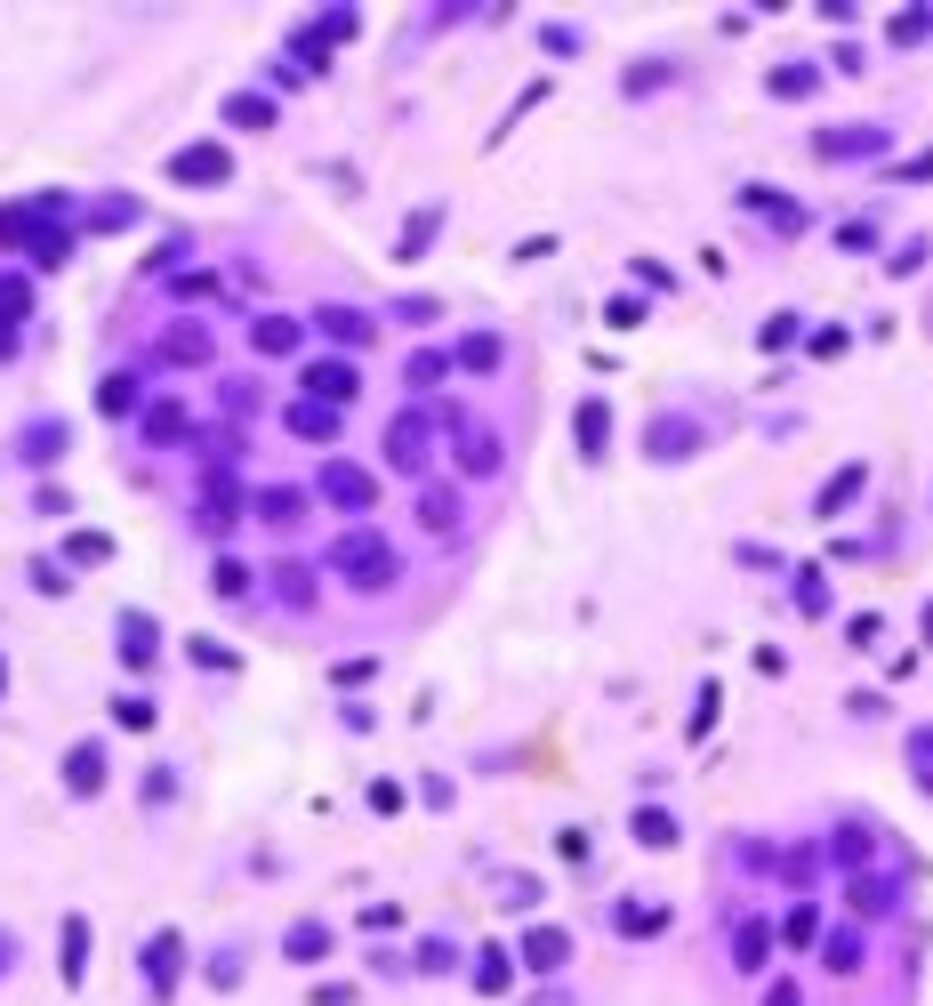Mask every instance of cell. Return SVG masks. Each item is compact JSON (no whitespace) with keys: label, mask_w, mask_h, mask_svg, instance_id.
Here are the masks:
<instances>
[{"label":"cell","mask_w":933,"mask_h":1006,"mask_svg":"<svg viewBox=\"0 0 933 1006\" xmlns=\"http://www.w3.org/2000/svg\"><path fill=\"white\" fill-rule=\"evenodd\" d=\"M330 572L347 580V588H363V596H378V588L403 580V556L378 540L370 524H355V531H338V540H330Z\"/></svg>","instance_id":"1"},{"label":"cell","mask_w":933,"mask_h":1006,"mask_svg":"<svg viewBox=\"0 0 933 1006\" xmlns=\"http://www.w3.org/2000/svg\"><path fill=\"white\" fill-rule=\"evenodd\" d=\"M427 444H435V419H427V411H395V419H387V467L419 476V467H427Z\"/></svg>","instance_id":"2"},{"label":"cell","mask_w":933,"mask_h":1006,"mask_svg":"<svg viewBox=\"0 0 933 1006\" xmlns=\"http://www.w3.org/2000/svg\"><path fill=\"white\" fill-rule=\"evenodd\" d=\"M451 459H459V476H499V435L475 419H451Z\"/></svg>","instance_id":"3"},{"label":"cell","mask_w":933,"mask_h":1006,"mask_svg":"<svg viewBox=\"0 0 933 1006\" xmlns=\"http://www.w3.org/2000/svg\"><path fill=\"white\" fill-rule=\"evenodd\" d=\"M322 499H330V508H347V516H370V499H378V484L363 476V467H355V459H330V467H322Z\"/></svg>","instance_id":"4"},{"label":"cell","mask_w":933,"mask_h":1006,"mask_svg":"<svg viewBox=\"0 0 933 1006\" xmlns=\"http://www.w3.org/2000/svg\"><path fill=\"white\" fill-rule=\"evenodd\" d=\"M813 153H821V161H870V153H885V129H877V121L821 129V138H813Z\"/></svg>","instance_id":"5"},{"label":"cell","mask_w":933,"mask_h":1006,"mask_svg":"<svg viewBox=\"0 0 933 1006\" xmlns=\"http://www.w3.org/2000/svg\"><path fill=\"white\" fill-rule=\"evenodd\" d=\"M169 178H178V186H226L234 178V153L226 146H186V153H169Z\"/></svg>","instance_id":"6"},{"label":"cell","mask_w":933,"mask_h":1006,"mask_svg":"<svg viewBox=\"0 0 933 1006\" xmlns=\"http://www.w3.org/2000/svg\"><path fill=\"white\" fill-rule=\"evenodd\" d=\"M306 395H315V402H338V411H347V402L363 395V371H355V362H306Z\"/></svg>","instance_id":"7"},{"label":"cell","mask_w":933,"mask_h":1006,"mask_svg":"<svg viewBox=\"0 0 933 1006\" xmlns=\"http://www.w3.org/2000/svg\"><path fill=\"white\" fill-rule=\"evenodd\" d=\"M515 958H524L532 975H564V958H572V934H564V926H532L524 943H515Z\"/></svg>","instance_id":"8"},{"label":"cell","mask_w":933,"mask_h":1006,"mask_svg":"<svg viewBox=\"0 0 933 1006\" xmlns=\"http://www.w3.org/2000/svg\"><path fill=\"white\" fill-rule=\"evenodd\" d=\"M644 451H652V459H693V451H701V427L684 419V411H668V419L644 427Z\"/></svg>","instance_id":"9"},{"label":"cell","mask_w":933,"mask_h":1006,"mask_svg":"<svg viewBox=\"0 0 933 1006\" xmlns=\"http://www.w3.org/2000/svg\"><path fill=\"white\" fill-rule=\"evenodd\" d=\"M338 419H347V411H338V402H315V395H298L290 411H282V427H290V435H306V444H330Z\"/></svg>","instance_id":"10"},{"label":"cell","mask_w":933,"mask_h":1006,"mask_svg":"<svg viewBox=\"0 0 933 1006\" xmlns=\"http://www.w3.org/2000/svg\"><path fill=\"white\" fill-rule=\"evenodd\" d=\"M178 966H186V943L161 926L153 943H146V983H153V998H169V990H178Z\"/></svg>","instance_id":"11"},{"label":"cell","mask_w":933,"mask_h":1006,"mask_svg":"<svg viewBox=\"0 0 933 1006\" xmlns=\"http://www.w3.org/2000/svg\"><path fill=\"white\" fill-rule=\"evenodd\" d=\"M113 636H121V668H153V653H161V628H153L146 612H121V620H113Z\"/></svg>","instance_id":"12"},{"label":"cell","mask_w":933,"mask_h":1006,"mask_svg":"<svg viewBox=\"0 0 933 1006\" xmlns=\"http://www.w3.org/2000/svg\"><path fill=\"white\" fill-rule=\"evenodd\" d=\"M186 435H193L186 402H178V395H153V402H146V444H186Z\"/></svg>","instance_id":"13"},{"label":"cell","mask_w":933,"mask_h":1006,"mask_svg":"<svg viewBox=\"0 0 933 1006\" xmlns=\"http://www.w3.org/2000/svg\"><path fill=\"white\" fill-rule=\"evenodd\" d=\"M153 362H210V330H201V322H169Z\"/></svg>","instance_id":"14"},{"label":"cell","mask_w":933,"mask_h":1006,"mask_svg":"<svg viewBox=\"0 0 933 1006\" xmlns=\"http://www.w3.org/2000/svg\"><path fill=\"white\" fill-rule=\"evenodd\" d=\"M17 459H24V467H57V459H64V427H57V419H32V427L17 435Z\"/></svg>","instance_id":"15"},{"label":"cell","mask_w":933,"mask_h":1006,"mask_svg":"<svg viewBox=\"0 0 933 1006\" xmlns=\"http://www.w3.org/2000/svg\"><path fill=\"white\" fill-rule=\"evenodd\" d=\"M741 210H756V218L781 226V233H797V226H805V210H797V201H781L773 186H741Z\"/></svg>","instance_id":"16"},{"label":"cell","mask_w":933,"mask_h":1006,"mask_svg":"<svg viewBox=\"0 0 933 1006\" xmlns=\"http://www.w3.org/2000/svg\"><path fill=\"white\" fill-rule=\"evenodd\" d=\"M765 958H773V926H765V918H741V926H733V966H741V975H756Z\"/></svg>","instance_id":"17"},{"label":"cell","mask_w":933,"mask_h":1006,"mask_svg":"<svg viewBox=\"0 0 933 1006\" xmlns=\"http://www.w3.org/2000/svg\"><path fill=\"white\" fill-rule=\"evenodd\" d=\"M572 435H579V451H587V459H604V451H612V411H604V402H579Z\"/></svg>","instance_id":"18"},{"label":"cell","mask_w":933,"mask_h":1006,"mask_svg":"<svg viewBox=\"0 0 933 1006\" xmlns=\"http://www.w3.org/2000/svg\"><path fill=\"white\" fill-rule=\"evenodd\" d=\"M330 943H338V934H330V926H322V918H298V926H290V943H282V950H290V958H298V966H315V958H330Z\"/></svg>","instance_id":"19"},{"label":"cell","mask_w":933,"mask_h":1006,"mask_svg":"<svg viewBox=\"0 0 933 1006\" xmlns=\"http://www.w3.org/2000/svg\"><path fill=\"white\" fill-rule=\"evenodd\" d=\"M250 347H258V355H298V322H290V315H258V322H250Z\"/></svg>","instance_id":"20"},{"label":"cell","mask_w":933,"mask_h":1006,"mask_svg":"<svg viewBox=\"0 0 933 1006\" xmlns=\"http://www.w3.org/2000/svg\"><path fill=\"white\" fill-rule=\"evenodd\" d=\"M315 322L330 330V339H338V347H370V330H378V322H370V315H355V307H322Z\"/></svg>","instance_id":"21"},{"label":"cell","mask_w":933,"mask_h":1006,"mask_svg":"<svg viewBox=\"0 0 933 1006\" xmlns=\"http://www.w3.org/2000/svg\"><path fill=\"white\" fill-rule=\"evenodd\" d=\"M57 950H64V983L81 990V975H89V918H64V934H57Z\"/></svg>","instance_id":"22"},{"label":"cell","mask_w":933,"mask_h":1006,"mask_svg":"<svg viewBox=\"0 0 933 1006\" xmlns=\"http://www.w3.org/2000/svg\"><path fill=\"white\" fill-rule=\"evenodd\" d=\"M64 781H73V789L89 797L97 781H106V749H97V741H81V749H64Z\"/></svg>","instance_id":"23"},{"label":"cell","mask_w":933,"mask_h":1006,"mask_svg":"<svg viewBox=\"0 0 933 1006\" xmlns=\"http://www.w3.org/2000/svg\"><path fill=\"white\" fill-rule=\"evenodd\" d=\"M765 89H773V97H813V89H821V64H805V57H797V64H773Z\"/></svg>","instance_id":"24"},{"label":"cell","mask_w":933,"mask_h":1006,"mask_svg":"<svg viewBox=\"0 0 933 1006\" xmlns=\"http://www.w3.org/2000/svg\"><path fill=\"white\" fill-rule=\"evenodd\" d=\"M893 902H902V886H893V878H853V910H861V918H885Z\"/></svg>","instance_id":"25"},{"label":"cell","mask_w":933,"mask_h":1006,"mask_svg":"<svg viewBox=\"0 0 933 1006\" xmlns=\"http://www.w3.org/2000/svg\"><path fill=\"white\" fill-rule=\"evenodd\" d=\"M226 121H234V129H274V97H258V89L226 97Z\"/></svg>","instance_id":"26"},{"label":"cell","mask_w":933,"mask_h":1006,"mask_svg":"<svg viewBox=\"0 0 933 1006\" xmlns=\"http://www.w3.org/2000/svg\"><path fill=\"white\" fill-rule=\"evenodd\" d=\"M435 233H443V210H435V201H427V210H419V218H410V226L395 233V258H419V250L435 242Z\"/></svg>","instance_id":"27"},{"label":"cell","mask_w":933,"mask_h":1006,"mask_svg":"<svg viewBox=\"0 0 933 1006\" xmlns=\"http://www.w3.org/2000/svg\"><path fill=\"white\" fill-rule=\"evenodd\" d=\"M507 975H515V958H507L499 943H492V950H475V990H483V998H499V990H507Z\"/></svg>","instance_id":"28"},{"label":"cell","mask_w":933,"mask_h":1006,"mask_svg":"<svg viewBox=\"0 0 933 1006\" xmlns=\"http://www.w3.org/2000/svg\"><path fill=\"white\" fill-rule=\"evenodd\" d=\"M661 926H668L661 902H619V934H628V943H644V934H661Z\"/></svg>","instance_id":"29"},{"label":"cell","mask_w":933,"mask_h":1006,"mask_svg":"<svg viewBox=\"0 0 933 1006\" xmlns=\"http://www.w3.org/2000/svg\"><path fill=\"white\" fill-rule=\"evenodd\" d=\"M97 411H106V419H129V411H137V371H113L106 387H97Z\"/></svg>","instance_id":"30"},{"label":"cell","mask_w":933,"mask_h":1006,"mask_svg":"<svg viewBox=\"0 0 933 1006\" xmlns=\"http://www.w3.org/2000/svg\"><path fill=\"white\" fill-rule=\"evenodd\" d=\"M861 484H870V476H861V467H837V476L821 484V499H813V508H821V516H837L845 499H861Z\"/></svg>","instance_id":"31"},{"label":"cell","mask_w":933,"mask_h":1006,"mask_svg":"<svg viewBox=\"0 0 933 1006\" xmlns=\"http://www.w3.org/2000/svg\"><path fill=\"white\" fill-rule=\"evenodd\" d=\"M636 846H676V821L661 805H636Z\"/></svg>","instance_id":"32"},{"label":"cell","mask_w":933,"mask_h":1006,"mask_svg":"<svg viewBox=\"0 0 933 1006\" xmlns=\"http://www.w3.org/2000/svg\"><path fill=\"white\" fill-rule=\"evenodd\" d=\"M821 950H828V975H853V966H861V934H853V926H837Z\"/></svg>","instance_id":"33"},{"label":"cell","mask_w":933,"mask_h":1006,"mask_svg":"<svg viewBox=\"0 0 933 1006\" xmlns=\"http://www.w3.org/2000/svg\"><path fill=\"white\" fill-rule=\"evenodd\" d=\"M813 934H821V910H813V902H797V910L781 918V943H788V950H805Z\"/></svg>","instance_id":"34"},{"label":"cell","mask_w":933,"mask_h":1006,"mask_svg":"<svg viewBox=\"0 0 933 1006\" xmlns=\"http://www.w3.org/2000/svg\"><path fill=\"white\" fill-rule=\"evenodd\" d=\"M419 524H427V531H451V524H459V499H451V491H419Z\"/></svg>","instance_id":"35"},{"label":"cell","mask_w":933,"mask_h":1006,"mask_svg":"<svg viewBox=\"0 0 933 1006\" xmlns=\"http://www.w3.org/2000/svg\"><path fill=\"white\" fill-rule=\"evenodd\" d=\"M925 32H933V17H925V9H902V17L885 24V41H893V49H917Z\"/></svg>","instance_id":"36"},{"label":"cell","mask_w":933,"mask_h":1006,"mask_svg":"<svg viewBox=\"0 0 933 1006\" xmlns=\"http://www.w3.org/2000/svg\"><path fill=\"white\" fill-rule=\"evenodd\" d=\"M290 57H298V73H322V64H330V41H322L315 24H306L298 41H290Z\"/></svg>","instance_id":"37"},{"label":"cell","mask_w":933,"mask_h":1006,"mask_svg":"<svg viewBox=\"0 0 933 1006\" xmlns=\"http://www.w3.org/2000/svg\"><path fill=\"white\" fill-rule=\"evenodd\" d=\"M459 371H499V339L483 330V339H459Z\"/></svg>","instance_id":"38"},{"label":"cell","mask_w":933,"mask_h":1006,"mask_svg":"<svg viewBox=\"0 0 933 1006\" xmlns=\"http://www.w3.org/2000/svg\"><path fill=\"white\" fill-rule=\"evenodd\" d=\"M828 854H837L845 869H870V829H853V821H845V829H837V846H828Z\"/></svg>","instance_id":"39"},{"label":"cell","mask_w":933,"mask_h":1006,"mask_svg":"<svg viewBox=\"0 0 933 1006\" xmlns=\"http://www.w3.org/2000/svg\"><path fill=\"white\" fill-rule=\"evenodd\" d=\"M298 508H306L298 491H258V516H266V524H298Z\"/></svg>","instance_id":"40"},{"label":"cell","mask_w":933,"mask_h":1006,"mask_svg":"<svg viewBox=\"0 0 933 1006\" xmlns=\"http://www.w3.org/2000/svg\"><path fill=\"white\" fill-rule=\"evenodd\" d=\"M797 612H828V588H821V572H813V564H805V572H797Z\"/></svg>","instance_id":"41"},{"label":"cell","mask_w":933,"mask_h":1006,"mask_svg":"<svg viewBox=\"0 0 933 1006\" xmlns=\"http://www.w3.org/2000/svg\"><path fill=\"white\" fill-rule=\"evenodd\" d=\"M113 725H129V733H146V725H153V700H137V693H121V700H113Z\"/></svg>","instance_id":"42"},{"label":"cell","mask_w":933,"mask_h":1006,"mask_svg":"<svg viewBox=\"0 0 933 1006\" xmlns=\"http://www.w3.org/2000/svg\"><path fill=\"white\" fill-rule=\"evenodd\" d=\"M24 315H32V290H24V282H0V322L24 330Z\"/></svg>","instance_id":"43"},{"label":"cell","mask_w":933,"mask_h":1006,"mask_svg":"<svg viewBox=\"0 0 933 1006\" xmlns=\"http://www.w3.org/2000/svg\"><path fill=\"white\" fill-rule=\"evenodd\" d=\"M910 765H917V781L933 789V725H917V733H910Z\"/></svg>","instance_id":"44"},{"label":"cell","mask_w":933,"mask_h":1006,"mask_svg":"<svg viewBox=\"0 0 933 1006\" xmlns=\"http://www.w3.org/2000/svg\"><path fill=\"white\" fill-rule=\"evenodd\" d=\"M788 339H797V315H773L765 330H756V347H765V355H781Z\"/></svg>","instance_id":"45"},{"label":"cell","mask_w":933,"mask_h":1006,"mask_svg":"<svg viewBox=\"0 0 933 1006\" xmlns=\"http://www.w3.org/2000/svg\"><path fill=\"white\" fill-rule=\"evenodd\" d=\"M129 218H137V201H97V210H89L97 233H113V226H129Z\"/></svg>","instance_id":"46"},{"label":"cell","mask_w":933,"mask_h":1006,"mask_svg":"<svg viewBox=\"0 0 933 1006\" xmlns=\"http://www.w3.org/2000/svg\"><path fill=\"white\" fill-rule=\"evenodd\" d=\"M64 556H73V564H106L113 548H106V540H97V531H73V540H64Z\"/></svg>","instance_id":"47"},{"label":"cell","mask_w":933,"mask_h":1006,"mask_svg":"<svg viewBox=\"0 0 933 1006\" xmlns=\"http://www.w3.org/2000/svg\"><path fill=\"white\" fill-rule=\"evenodd\" d=\"M837 242H845V250H877V226H870V218H845Z\"/></svg>","instance_id":"48"},{"label":"cell","mask_w":933,"mask_h":1006,"mask_svg":"<svg viewBox=\"0 0 933 1006\" xmlns=\"http://www.w3.org/2000/svg\"><path fill=\"white\" fill-rule=\"evenodd\" d=\"M435 379H443V355L419 347V355H410V387H435Z\"/></svg>","instance_id":"49"},{"label":"cell","mask_w":933,"mask_h":1006,"mask_svg":"<svg viewBox=\"0 0 933 1006\" xmlns=\"http://www.w3.org/2000/svg\"><path fill=\"white\" fill-rule=\"evenodd\" d=\"M451 966H459L451 943H427V950H419V975H451Z\"/></svg>","instance_id":"50"},{"label":"cell","mask_w":933,"mask_h":1006,"mask_svg":"<svg viewBox=\"0 0 933 1006\" xmlns=\"http://www.w3.org/2000/svg\"><path fill=\"white\" fill-rule=\"evenodd\" d=\"M169 290H178V298H210V290H218V275H201V266H186V275L169 282Z\"/></svg>","instance_id":"51"},{"label":"cell","mask_w":933,"mask_h":1006,"mask_svg":"<svg viewBox=\"0 0 933 1006\" xmlns=\"http://www.w3.org/2000/svg\"><path fill=\"white\" fill-rule=\"evenodd\" d=\"M218 596H226V604H234V596H250V572H241V564H234V556L218 564Z\"/></svg>","instance_id":"52"},{"label":"cell","mask_w":933,"mask_h":1006,"mask_svg":"<svg viewBox=\"0 0 933 1006\" xmlns=\"http://www.w3.org/2000/svg\"><path fill=\"white\" fill-rule=\"evenodd\" d=\"M274 580H282V596H290V604H315V580H306L298 564H290V572H274Z\"/></svg>","instance_id":"53"},{"label":"cell","mask_w":933,"mask_h":1006,"mask_svg":"<svg viewBox=\"0 0 933 1006\" xmlns=\"http://www.w3.org/2000/svg\"><path fill=\"white\" fill-rule=\"evenodd\" d=\"M363 926H370V934H387V926H403V910H395V902H370Z\"/></svg>","instance_id":"54"},{"label":"cell","mask_w":933,"mask_h":1006,"mask_svg":"<svg viewBox=\"0 0 933 1006\" xmlns=\"http://www.w3.org/2000/svg\"><path fill=\"white\" fill-rule=\"evenodd\" d=\"M885 266H893V275H917V266H925V242H902V250H893Z\"/></svg>","instance_id":"55"},{"label":"cell","mask_w":933,"mask_h":1006,"mask_svg":"<svg viewBox=\"0 0 933 1006\" xmlns=\"http://www.w3.org/2000/svg\"><path fill=\"white\" fill-rule=\"evenodd\" d=\"M193 660H201V668H234V653H226V645H210V636H193Z\"/></svg>","instance_id":"56"},{"label":"cell","mask_w":933,"mask_h":1006,"mask_svg":"<svg viewBox=\"0 0 933 1006\" xmlns=\"http://www.w3.org/2000/svg\"><path fill=\"white\" fill-rule=\"evenodd\" d=\"M708 725H716V685H701V709H693V741H701Z\"/></svg>","instance_id":"57"},{"label":"cell","mask_w":933,"mask_h":1006,"mask_svg":"<svg viewBox=\"0 0 933 1006\" xmlns=\"http://www.w3.org/2000/svg\"><path fill=\"white\" fill-rule=\"evenodd\" d=\"M765 1006H805V998H797V983H773V990H765Z\"/></svg>","instance_id":"58"},{"label":"cell","mask_w":933,"mask_h":1006,"mask_svg":"<svg viewBox=\"0 0 933 1006\" xmlns=\"http://www.w3.org/2000/svg\"><path fill=\"white\" fill-rule=\"evenodd\" d=\"M9 966H17V934L0 926V975H9Z\"/></svg>","instance_id":"59"},{"label":"cell","mask_w":933,"mask_h":1006,"mask_svg":"<svg viewBox=\"0 0 933 1006\" xmlns=\"http://www.w3.org/2000/svg\"><path fill=\"white\" fill-rule=\"evenodd\" d=\"M532 1006H572V990H539V998H532Z\"/></svg>","instance_id":"60"},{"label":"cell","mask_w":933,"mask_h":1006,"mask_svg":"<svg viewBox=\"0 0 933 1006\" xmlns=\"http://www.w3.org/2000/svg\"><path fill=\"white\" fill-rule=\"evenodd\" d=\"M0 355H17V322H0Z\"/></svg>","instance_id":"61"},{"label":"cell","mask_w":933,"mask_h":1006,"mask_svg":"<svg viewBox=\"0 0 933 1006\" xmlns=\"http://www.w3.org/2000/svg\"><path fill=\"white\" fill-rule=\"evenodd\" d=\"M0 685H9V660H0Z\"/></svg>","instance_id":"62"}]
</instances>
